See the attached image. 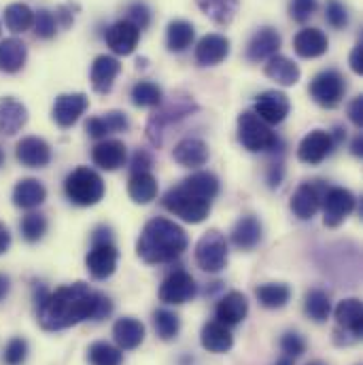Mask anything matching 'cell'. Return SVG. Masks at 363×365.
I'll use <instances>...</instances> for the list:
<instances>
[{"mask_svg":"<svg viewBox=\"0 0 363 365\" xmlns=\"http://www.w3.org/2000/svg\"><path fill=\"white\" fill-rule=\"evenodd\" d=\"M28 60V47L24 41L11 36L0 41V73L15 75L26 66Z\"/></svg>","mask_w":363,"mask_h":365,"instance_id":"32","label":"cell"},{"mask_svg":"<svg viewBox=\"0 0 363 365\" xmlns=\"http://www.w3.org/2000/svg\"><path fill=\"white\" fill-rule=\"evenodd\" d=\"M28 342L24 338H11L4 346V353H2V361L4 365H24L28 359Z\"/></svg>","mask_w":363,"mask_h":365,"instance_id":"48","label":"cell"},{"mask_svg":"<svg viewBox=\"0 0 363 365\" xmlns=\"http://www.w3.org/2000/svg\"><path fill=\"white\" fill-rule=\"evenodd\" d=\"M162 206H164L170 215L179 217L185 223H191V225L202 223V221L208 217V212H210V202L198 197L195 193H191L183 182L170 187V189L164 193Z\"/></svg>","mask_w":363,"mask_h":365,"instance_id":"6","label":"cell"},{"mask_svg":"<svg viewBox=\"0 0 363 365\" xmlns=\"http://www.w3.org/2000/svg\"><path fill=\"white\" fill-rule=\"evenodd\" d=\"M274 365H293V359H289V357H280V359H278Z\"/></svg>","mask_w":363,"mask_h":365,"instance_id":"59","label":"cell"},{"mask_svg":"<svg viewBox=\"0 0 363 365\" xmlns=\"http://www.w3.org/2000/svg\"><path fill=\"white\" fill-rule=\"evenodd\" d=\"M153 327H155V334L160 340L164 342H173L179 338V331H181V317L175 312V310H168V308H158L153 312Z\"/></svg>","mask_w":363,"mask_h":365,"instance_id":"40","label":"cell"},{"mask_svg":"<svg viewBox=\"0 0 363 365\" xmlns=\"http://www.w3.org/2000/svg\"><path fill=\"white\" fill-rule=\"evenodd\" d=\"M230 247L219 230H208L195 245V264L202 272L219 274L227 268Z\"/></svg>","mask_w":363,"mask_h":365,"instance_id":"9","label":"cell"},{"mask_svg":"<svg viewBox=\"0 0 363 365\" xmlns=\"http://www.w3.org/2000/svg\"><path fill=\"white\" fill-rule=\"evenodd\" d=\"M90 106V98L83 91H75V93H62L56 98L53 108H51V119L56 121V125H60L62 130L73 128L81 115L88 110Z\"/></svg>","mask_w":363,"mask_h":365,"instance_id":"15","label":"cell"},{"mask_svg":"<svg viewBox=\"0 0 363 365\" xmlns=\"http://www.w3.org/2000/svg\"><path fill=\"white\" fill-rule=\"evenodd\" d=\"M11 242H13V238H11V232L0 223V255H4L9 249H11Z\"/></svg>","mask_w":363,"mask_h":365,"instance_id":"56","label":"cell"},{"mask_svg":"<svg viewBox=\"0 0 363 365\" xmlns=\"http://www.w3.org/2000/svg\"><path fill=\"white\" fill-rule=\"evenodd\" d=\"M200 344L204 351L215 353V355H223L230 353L234 346V336L230 331V327H225L219 321H208L204 323L202 331H200Z\"/></svg>","mask_w":363,"mask_h":365,"instance_id":"27","label":"cell"},{"mask_svg":"<svg viewBox=\"0 0 363 365\" xmlns=\"http://www.w3.org/2000/svg\"><path fill=\"white\" fill-rule=\"evenodd\" d=\"M0 36H2V24H0Z\"/></svg>","mask_w":363,"mask_h":365,"instance_id":"62","label":"cell"},{"mask_svg":"<svg viewBox=\"0 0 363 365\" xmlns=\"http://www.w3.org/2000/svg\"><path fill=\"white\" fill-rule=\"evenodd\" d=\"M291 110V102H289V96L282 93L278 90H268L264 93L257 96L255 100V106H253V113L266 121L268 125H278L287 119Z\"/></svg>","mask_w":363,"mask_h":365,"instance_id":"17","label":"cell"},{"mask_svg":"<svg viewBox=\"0 0 363 365\" xmlns=\"http://www.w3.org/2000/svg\"><path fill=\"white\" fill-rule=\"evenodd\" d=\"M123 19H128L130 24H134L143 32V30H147L151 26V9H149L147 2L134 0V2H130L126 6V17Z\"/></svg>","mask_w":363,"mask_h":365,"instance_id":"47","label":"cell"},{"mask_svg":"<svg viewBox=\"0 0 363 365\" xmlns=\"http://www.w3.org/2000/svg\"><path fill=\"white\" fill-rule=\"evenodd\" d=\"M280 45H282L280 32L270 28V26H264V28H260V30L251 36V41H249V45H247V60L253 62V64L268 62L272 56L278 53Z\"/></svg>","mask_w":363,"mask_h":365,"instance_id":"21","label":"cell"},{"mask_svg":"<svg viewBox=\"0 0 363 365\" xmlns=\"http://www.w3.org/2000/svg\"><path fill=\"white\" fill-rule=\"evenodd\" d=\"M308 365H323V364H319V361H315V364H308Z\"/></svg>","mask_w":363,"mask_h":365,"instance_id":"61","label":"cell"},{"mask_svg":"<svg viewBox=\"0 0 363 365\" xmlns=\"http://www.w3.org/2000/svg\"><path fill=\"white\" fill-rule=\"evenodd\" d=\"M104 181L102 177L90 168V166H79L75 168L66 181H64V193L66 197L75 204V206H81V208H88V206H96L102 197H104Z\"/></svg>","mask_w":363,"mask_h":365,"instance_id":"5","label":"cell"},{"mask_svg":"<svg viewBox=\"0 0 363 365\" xmlns=\"http://www.w3.org/2000/svg\"><path fill=\"white\" fill-rule=\"evenodd\" d=\"M189 247V238L179 223L166 217H155L145 223L138 240H136V255L149 264H173L181 257Z\"/></svg>","mask_w":363,"mask_h":365,"instance_id":"2","label":"cell"},{"mask_svg":"<svg viewBox=\"0 0 363 365\" xmlns=\"http://www.w3.org/2000/svg\"><path fill=\"white\" fill-rule=\"evenodd\" d=\"M36 321L45 331H62L83 321H104L113 312V302L102 291L90 289L77 280L49 291L45 284H34Z\"/></svg>","mask_w":363,"mask_h":365,"instance_id":"1","label":"cell"},{"mask_svg":"<svg viewBox=\"0 0 363 365\" xmlns=\"http://www.w3.org/2000/svg\"><path fill=\"white\" fill-rule=\"evenodd\" d=\"M119 73H121V64H119L117 58L106 56V53L98 56V58L91 62L90 68V81L93 91H96V93H102V96L108 93V91L113 90L115 79L119 77Z\"/></svg>","mask_w":363,"mask_h":365,"instance_id":"25","label":"cell"},{"mask_svg":"<svg viewBox=\"0 0 363 365\" xmlns=\"http://www.w3.org/2000/svg\"><path fill=\"white\" fill-rule=\"evenodd\" d=\"M198 293V282L191 274L187 270H173L168 274L162 284H160V302H164L166 306H181V304H187L195 297Z\"/></svg>","mask_w":363,"mask_h":365,"instance_id":"12","label":"cell"},{"mask_svg":"<svg viewBox=\"0 0 363 365\" xmlns=\"http://www.w3.org/2000/svg\"><path fill=\"white\" fill-rule=\"evenodd\" d=\"M132 104L140 106V108H155L162 100H164V90L153 83V81H136L130 91Z\"/></svg>","mask_w":363,"mask_h":365,"instance_id":"42","label":"cell"},{"mask_svg":"<svg viewBox=\"0 0 363 365\" xmlns=\"http://www.w3.org/2000/svg\"><path fill=\"white\" fill-rule=\"evenodd\" d=\"M208 145L200 138H183L173 149V158L185 168H200L208 162Z\"/></svg>","mask_w":363,"mask_h":365,"instance_id":"31","label":"cell"},{"mask_svg":"<svg viewBox=\"0 0 363 365\" xmlns=\"http://www.w3.org/2000/svg\"><path fill=\"white\" fill-rule=\"evenodd\" d=\"M304 312L315 323H325L332 314V297L323 289H310L304 297Z\"/></svg>","mask_w":363,"mask_h":365,"instance_id":"38","label":"cell"},{"mask_svg":"<svg viewBox=\"0 0 363 365\" xmlns=\"http://www.w3.org/2000/svg\"><path fill=\"white\" fill-rule=\"evenodd\" d=\"M291 287L285 282H264L255 289V297L257 302L268 308V310H278L285 308L291 302Z\"/></svg>","mask_w":363,"mask_h":365,"instance_id":"36","label":"cell"},{"mask_svg":"<svg viewBox=\"0 0 363 365\" xmlns=\"http://www.w3.org/2000/svg\"><path fill=\"white\" fill-rule=\"evenodd\" d=\"M11 291V278L6 274H0V302L9 295Z\"/></svg>","mask_w":363,"mask_h":365,"instance_id":"57","label":"cell"},{"mask_svg":"<svg viewBox=\"0 0 363 365\" xmlns=\"http://www.w3.org/2000/svg\"><path fill=\"white\" fill-rule=\"evenodd\" d=\"M28 123V108L15 98L0 100V134L15 136Z\"/></svg>","mask_w":363,"mask_h":365,"instance_id":"30","label":"cell"},{"mask_svg":"<svg viewBox=\"0 0 363 365\" xmlns=\"http://www.w3.org/2000/svg\"><path fill=\"white\" fill-rule=\"evenodd\" d=\"M181 182L191 193H195L202 200L213 202L219 195V179L213 173H204V170L202 173H193L191 177L183 179Z\"/></svg>","mask_w":363,"mask_h":365,"instance_id":"41","label":"cell"},{"mask_svg":"<svg viewBox=\"0 0 363 365\" xmlns=\"http://www.w3.org/2000/svg\"><path fill=\"white\" fill-rule=\"evenodd\" d=\"M351 153H353L355 158H362V155H363V134H357V136L353 138V145H351Z\"/></svg>","mask_w":363,"mask_h":365,"instance_id":"58","label":"cell"},{"mask_svg":"<svg viewBox=\"0 0 363 365\" xmlns=\"http://www.w3.org/2000/svg\"><path fill=\"white\" fill-rule=\"evenodd\" d=\"M325 21L334 30H344L351 24V13L342 0H327L325 2Z\"/></svg>","mask_w":363,"mask_h":365,"instance_id":"46","label":"cell"},{"mask_svg":"<svg viewBox=\"0 0 363 365\" xmlns=\"http://www.w3.org/2000/svg\"><path fill=\"white\" fill-rule=\"evenodd\" d=\"M232 51V43L225 34H217V32H210V34H204L198 45H195V51H193V58L198 62V66H219L221 62L227 60Z\"/></svg>","mask_w":363,"mask_h":365,"instance_id":"16","label":"cell"},{"mask_svg":"<svg viewBox=\"0 0 363 365\" xmlns=\"http://www.w3.org/2000/svg\"><path fill=\"white\" fill-rule=\"evenodd\" d=\"M321 206H323V223H325V227H338L357 208V197L344 187H327Z\"/></svg>","mask_w":363,"mask_h":365,"instance_id":"11","label":"cell"},{"mask_svg":"<svg viewBox=\"0 0 363 365\" xmlns=\"http://www.w3.org/2000/svg\"><path fill=\"white\" fill-rule=\"evenodd\" d=\"M151 168H153V155H151L147 149H138V151L132 155L130 175H136V173H151Z\"/></svg>","mask_w":363,"mask_h":365,"instance_id":"51","label":"cell"},{"mask_svg":"<svg viewBox=\"0 0 363 365\" xmlns=\"http://www.w3.org/2000/svg\"><path fill=\"white\" fill-rule=\"evenodd\" d=\"M240 0H195L198 9L217 26H230L236 17Z\"/></svg>","mask_w":363,"mask_h":365,"instance_id":"37","label":"cell"},{"mask_svg":"<svg viewBox=\"0 0 363 365\" xmlns=\"http://www.w3.org/2000/svg\"><path fill=\"white\" fill-rule=\"evenodd\" d=\"M349 119L353 125H357L359 130L363 128V96H357L351 100L349 104Z\"/></svg>","mask_w":363,"mask_h":365,"instance_id":"52","label":"cell"},{"mask_svg":"<svg viewBox=\"0 0 363 365\" xmlns=\"http://www.w3.org/2000/svg\"><path fill=\"white\" fill-rule=\"evenodd\" d=\"M104 41H106V47L113 53H117V56H130L138 47L140 30L134 24H130L128 19H119L113 26L106 28Z\"/></svg>","mask_w":363,"mask_h":365,"instance_id":"18","label":"cell"},{"mask_svg":"<svg viewBox=\"0 0 363 365\" xmlns=\"http://www.w3.org/2000/svg\"><path fill=\"white\" fill-rule=\"evenodd\" d=\"M47 200V187L39 179H21L13 187V204L21 210H34Z\"/></svg>","mask_w":363,"mask_h":365,"instance_id":"29","label":"cell"},{"mask_svg":"<svg viewBox=\"0 0 363 365\" xmlns=\"http://www.w3.org/2000/svg\"><path fill=\"white\" fill-rule=\"evenodd\" d=\"M195 41V28L187 19H173L166 28V47L173 53L187 51Z\"/></svg>","mask_w":363,"mask_h":365,"instance_id":"34","label":"cell"},{"mask_svg":"<svg viewBox=\"0 0 363 365\" xmlns=\"http://www.w3.org/2000/svg\"><path fill=\"white\" fill-rule=\"evenodd\" d=\"M310 98L321 106V108H336L340 106V102L344 100L347 93V79L340 71L336 68H327L321 71L312 77L310 86H308Z\"/></svg>","mask_w":363,"mask_h":365,"instance_id":"10","label":"cell"},{"mask_svg":"<svg viewBox=\"0 0 363 365\" xmlns=\"http://www.w3.org/2000/svg\"><path fill=\"white\" fill-rule=\"evenodd\" d=\"M266 179H268V185H270L272 189L280 187V182H282V179H285V166H282V160H276V162L270 164Z\"/></svg>","mask_w":363,"mask_h":365,"instance_id":"54","label":"cell"},{"mask_svg":"<svg viewBox=\"0 0 363 365\" xmlns=\"http://www.w3.org/2000/svg\"><path fill=\"white\" fill-rule=\"evenodd\" d=\"M336 329H334V342L338 346H351L357 344L363 338V304L357 297L342 299L336 310Z\"/></svg>","mask_w":363,"mask_h":365,"instance_id":"8","label":"cell"},{"mask_svg":"<svg viewBox=\"0 0 363 365\" xmlns=\"http://www.w3.org/2000/svg\"><path fill=\"white\" fill-rule=\"evenodd\" d=\"M32 28H34V34L36 38L41 41H51L56 34H58V19H56V13L49 11V9H39L34 13V21H32Z\"/></svg>","mask_w":363,"mask_h":365,"instance_id":"45","label":"cell"},{"mask_svg":"<svg viewBox=\"0 0 363 365\" xmlns=\"http://www.w3.org/2000/svg\"><path fill=\"white\" fill-rule=\"evenodd\" d=\"M329 49V38L319 28H302L293 36V51L304 60H315L325 56Z\"/></svg>","mask_w":363,"mask_h":365,"instance_id":"23","label":"cell"},{"mask_svg":"<svg viewBox=\"0 0 363 365\" xmlns=\"http://www.w3.org/2000/svg\"><path fill=\"white\" fill-rule=\"evenodd\" d=\"M198 110H200V104L193 100V96H189L185 91H175L168 98L164 96V100L155 106V110L147 119V125H145L147 140L155 149H160L164 145L168 130L183 121L185 117L195 115Z\"/></svg>","mask_w":363,"mask_h":365,"instance_id":"3","label":"cell"},{"mask_svg":"<svg viewBox=\"0 0 363 365\" xmlns=\"http://www.w3.org/2000/svg\"><path fill=\"white\" fill-rule=\"evenodd\" d=\"M306 349H308V344H306V340H304L302 334H297V331L282 334V338H280V351H282L285 357L297 359V357H302L306 353Z\"/></svg>","mask_w":363,"mask_h":365,"instance_id":"49","label":"cell"},{"mask_svg":"<svg viewBox=\"0 0 363 365\" xmlns=\"http://www.w3.org/2000/svg\"><path fill=\"white\" fill-rule=\"evenodd\" d=\"M34 21V11L26 2H11L4 9V26L13 34H24L32 28Z\"/></svg>","mask_w":363,"mask_h":365,"instance_id":"39","label":"cell"},{"mask_svg":"<svg viewBox=\"0 0 363 365\" xmlns=\"http://www.w3.org/2000/svg\"><path fill=\"white\" fill-rule=\"evenodd\" d=\"M319 9V0H289V17L297 24H306Z\"/></svg>","mask_w":363,"mask_h":365,"instance_id":"50","label":"cell"},{"mask_svg":"<svg viewBox=\"0 0 363 365\" xmlns=\"http://www.w3.org/2000/svg\"><path fill=\"white\" fill-rule=\"evenodd\" d=\"M15 158L26 168H45L51 164V147L39 136H26L15 145Z\"/></svg>","mask_w":363,"mask_h":365,"instance_id":"19","label":"cell"},{"mask_svg":"<svg viewBox=\"0 0 363 365\" xmlns=\"http://www.w3.org/2000/svg\"><path fill=\"white\" fill-rule=\"evenodd\" d=\"M119 251L113 240V230L108 225H98L91 232V247L86 255V268L93 280H106L117 270Z\"/></svg>","mask_w":363,"mask_h":365,"instance_id":"4","label":"cell"},{"mask_svg":"<svg viewBox=\"0 0 363 365\" xmlns=\"http://www.w3.org/2000/svg\"><path fill=\"white\" fill-rule=\"evenodd\" d=\"M238 140L251 153L274 151L280 145L278 134L266 121H262L253 110H242L238 115Z\"/></svg>","mask_w":363,"mask_h":365,"instance_id":"7","label":"cell"},{"mask_svg":"<svg viewBox=\"0 0 363 365\" xmlns=\"http://www.w3.org/2000/svg\"><path fill=\"white\" fill-rule=\"evenodd\" d=\"M349 64H351V71L355 75H363V41H359L353 51H351V58H349Z\"/></svg>","mask_w":363,"mask_h":365,"instance_id":"55","label":"cell"},{"mask_svg":"<svg viewBox=\"0 0 363 365\" xmlns=\"http://www.w3.org/2000/svg\"><path fill=\"white\" fill-rule=\"evenodd\" d=\"M47 230H49V221H47V217L41 215V212H28V215L19 221L21 238H24L26 242H30V245L43 240L45 234H47Z\"/></svg>","mask_w":363,"mask_h":365,"instance_id":"43","label":"cell"},{"mask_svg":"<svg viewBox=\"0 0 363 365\" xmlns=\"http://www.w3.org/2000/svg\"><path fill=\"white\" fill-rule=\"evenodd\" d=\"M247 314H249V299L240 291L225 293L215 306V321L223 323L225 327L240 325L247 319Z\"/></svg>","mask_w":363,"mask_h":365,"instance_id":"20","label":"cell"},{"mask_svg":"<svg viewBox=\"0 0 363 365\" xmlns=\"http://www.w3.org/2000/svg\"><path fill=\"white\" fill-rule=\"evenodd\" d=\"M145 325L134 317H121L113 325V340L119 351H134L145 342Z\"/></svg>","mask_w":363,"mask_h":365,"instance_id":"26","label":"cell"},{"mask_svg":"<svg viewBox=\"0 0 363 365\" xmlns=\"http://www.w3.org/2000/svg\"><path fill=\"white\" fill-rule=\"evenodd\" d=\"M264 238V227L262 221L253 215L240 217L232 230V242L240 251H253Z\"/></svg>","mask_w":363,"mask_h":365,"instance_id":"28","label":"cell"},{"mask_svg":"<svg viewBox=\"0 0 363 365\" xmlns=\"http://www.w3.org/2000/svg\"><path fill=\"white\" fill-rule=\"evenodd\" d=\"M158 179L151 173H136L130 175L128 181V195L132 197V202L136 204H151L158 197Z\"/></svg>","mask_w":363,"mask_h":365,"instance_id":"35","label":"cell"},{"mask_svg":"<svg viewBox=\"0 0 363 365\" xmlns=\"http://www.w3.org/2000/svg\"><path fill=\"white\" fill-rule=\"evenodd\" d=\"M88 359L91 365H121L123 353L108 342H93L88 349Z\"/></svg>","mask_w":363,"mask_h":365,"instance_id":"44","label":"cell"},{"mask_svg":"<svg viewBox=\"0 0 363 365\" xmlns=\"http://www.w3.org/2000/svg\"><path fill=\"white\" fill-rule=\"evenodd\" d=\"M264 73H266V77L274 81L276 86H282V88H291V86H295L297 81H300V77H302V71H300V66L293 62V60H289V58H285V56H272L268 62H266V68H264Z\"/></svg>","mask_w":363,"mask_h":365,"instance_id":"33","label":"cell"},{"mask_svg":"<svg viewBox=\"0 0 363 365\" xmlns=\"http://www.w3.org/2000/svg\"><path fill=\"white\" fill-rule=\"evenodd\" d=\"M130 130V119L123 110H108L102 115L90 117L86 123V132L96 140H104L111 134L128 132Z\"/></svg>","mask_w":363,"mask_h":365,"instance_id":"24","label":"cell"},{"mask_svg":"<svg viewBox=\"0 0 363 365\" xmlns=\"http://www.w3.org/2000/svg\"><path fill=\"white\" fill-rule=\"evenodd\" d=\"M325 191H327V185L323 181L300 182V187L291 195V212L302 221L312 219L323 204Z\"/></svg>","mask_w":363,"mask_h":365,"instance_id":"13","label":"cell"},{"mask_svg":"<svg viewBox=\"0 0 363 365\" xmlns=\"http://www.w3.org/2000/svg\"><path fill=\"white\" fill-rule=\"evenodd\" d=\"M334 149H336V143H334L332 132L312 130L302 138V143L297 147V160L308 166H319L334 153Z\"/></svg>","mask_w":363,"mask_h":365,"instance_id":"14","label":"cell"},{"mask_svg":"<svg viewBox=\"0 0 363 365\" xmlns=\"http://www.w3.org/2000/svg\"><path fill=\"white\" fill-rule=\"evenodd\" d=\"M4 160H6V155H4V149L0 147V168L4 166Z\"/></svg>","mask_w":363,"mask_h":365,"instance_id":"60","label":"cell"},{"mask_svg":"<svg viewBox=\"0 0 363 365\" xmlns=\"http://www.w3.org/2000/svg\"><path fill=\"white\" fill-rule=\"evenodd\" d=\"M56 19L60 28H71L75 24V13H73V4H60L56 9Z\"/></svg>","mask_w":363,"mask_h":365,"instance_id":"53","label":"cell"},{"mask_svg":"<svg viewBox=\"0 0 363 365\" xmlns=\"http://www.w3.org/2000/svg\"><path fill=\"white\" fill-rule=\"evenodd\" d=\"M128 160V149L121 140L115 138H104L91 149V162L106 173L119 170Z\"/></svg>","mask_w":363,"mask_h":365,"instance_id":"22","label":"cell"}]
</instances>
